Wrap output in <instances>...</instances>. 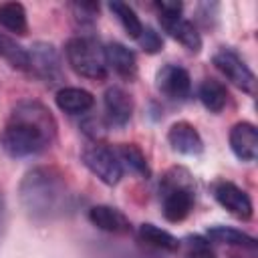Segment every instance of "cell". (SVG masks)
Returning a JSON list of instances; mask_svg holds the SVG:
<instances>
[{
    "mask_svg": "<svg viewBox=\"0 0 258 258\" xmlns=\"http://www.w3.org/2000/svg\"><path fill=\"white\" fill-rule=\"evenodd\" d=\"M56 139V121L40 101H20L0 133V145L10 157H32L48 149Z\"/></svg>",
    "mask_w": 258,
    "mask_h": 258,
    "instance_id": "1",
    "label": "cell"
},
{
    "mask_svg": "<svg viewBox=\"0 0 258 258\" xmlns=\"http://www.w3.org/2000/svg\"><path fill=\"white\" fill-rule=\"evenodd\" d=\"M18 202L24 214L34 222H48L60 216L71 202L64 175L54 167H32L20 179Z\"/></svg>",
    "mask_w": 258,
    "mask_h": 258,
    "instance_id": "2",
    "label": "cell"
},
{
    "mask_svg": "<svg viewBox=\"0 0 258 258\" xmlns=\"http://www.w3.org/2000/svg\"><path fill=\"white\" fill-rule=\"evenodd\" d=\"M159 191H161V212L167 222L177 224L191 214L196 202V185L191 173L185 167L167 169L161 177Z\"/></svg>",
    "mask_w": 258,
    "mask_h": 258,
    "instance_id": "3",
    "label": "cell"
},
{
    "mask_svg": "<svg viewBox=\"0 0 258 258\" xmlns=\"http://www.w3.org/2000/svg\"><path fill=\"white\" fill-rule=\"evenodd\" d=\"M64 56L69 67L83 79L103 81L107 77L105 48L93 36H73L64 44Z\"/></svg>",
    "mask_w": 258,
    "mask_h": 258,
    "instance_id": "4",
    "label": "cell"
},
{
    "mask_svg": "<svg viewBox=\"0 0 258 258\" xmlns=\"http://www.w3.org/2000/svg\"><path fill=\"white\" fill-rule=\"evenodd\" d=\"M81 159H83L85 167L95 177H99L105 185L119 183V179L123 175V167H121V161L113 147H109L105 143H89L81 151Z\"/></svg>",
    "mask_w": 258,
    "mask_h": 258,
    "instance_id": "5",
    "label": "cell"
},
{
    "mask_svg": "<svg viewBox=\"0 0 258 258\" xmlns=\"http://www.w3.org/2000/svg\"><path fill=\"white\" fill-rule=\"evenodd\" d=\"M214 67L238 89H242L248 95L256 93V77L252 69L246 64V60L230 46H220L212 56Z\"/></svg>",
    "mask_w": 258,
    "mask_h": 258,
    "instance_id": "6",
    "label": "cell"
},
{
    "mask_svg": "<svg viewBox=\"0 0 258 258\" xmlns=\"http://www.w3.org/2000/svg\"><path fill=\"white\" fill-rule=\"evenodd\" d=\"M28 73L50 85L62 81V62L54 44L34 42L28 48Z\"/></svg>",
    "mask_w": 258,
    "mask_h": 258,
    "instance_id": "7",
    "label": "cell"
},
{
    "mask_svg": "<svg viewBox=\"0 0 258 258\" xmlns=\"http://www.w3.org/2000/svg\"><path fill=\"white\" fill-rule=\"evenodd\" d=\"M155 87L169 101H185L191 93V77L183 67L167 62L157 71Z\"/></svg>",
    "mask_w": 258,
    "mask_h": 258,
    "instance_id": "8",
    "label": "cell"
},
{
    "mask_svg": "<svg viewBox=\"0 0 258 258\" xmlns=\"http://www.w3.org/2000/svg\"><path fill=\"white\" fill-rule=\"evenodd\" d=\"M214 198L228 214H232L238 220H250L254 214L250 196L232 181H218L214 185Z\"/></svg>",
    "mask_w": 258,
    "mask_h": 258,
    "instance_id": "9",
    "label": "cell"
},
{
    "mask_svg": "<svg viewBox=\"0 0 258 258\" xmlns=\"http://www.w3.org/2000/svg\"><path fill=\"white\" fill-rule=\"evenodd\" d=\"M105 117L113 127H125L133 115V99L123 87H109L103 97Z\"/></svg>",
    "mask_w": 258,
    "mask_h": 258,
    "instance_id": "10",
    "label": "cell"
},
{
    "mask_svg": "<svg viewBox=\"0 0 258 258\" xmlns=\"http://www.w3.org/2000/svg\"><path fill=\"white\" fill-rule=\"evenodd\" d=\"M230 149L240 161H254L258 155V131L250 121H238L230 129Z\"/></svg>",
    "mask_w": 258,
    "mask_h": 258,
    "instance_id": "11",
    "label": "cell"
},
{
    "mask_svg": "<svg viewBox=\"0 0 258 258\" xmlns=\"http://www.w3.org/2000/svg\"><path fill=\"white\" fill-rule=\"evenodd\" d=\"M167 143L181 155H200L204 151V139L198 129L187 121H177L167 131Z\"/></svg>",
    "mask_w": 258,
    "mask_h": 258,
    "instance_id": "12",
    "label": "cell"
},
{
    "mask_svg": "<svg viewBox=\"0 0 258 258\" xmlns=\"http://www.w3.org/2000/svg\"><path fill=\"white\" fill-rule=\"evenodd\" d=\"M159 24L181 46H185L191 52H200V48H202V34L194 26V22H189L183 16H159Z\"/></svg>",
    "mask_w": 258,
    "mask_h": 258,
    "instance_id": "13",
    "label": "cell"
},
{
    "mask_svg": "<svg viewBox=\"0 0 258 258\" xmlns=\"http://www.w3.org/2000/svg\"><path fill=\"white\" fill-rule=\"evenodd\" d=\"M105 48V62L107 69H111L115 75H119L121 79L133 81L137 77V58L135 52L131 48H127L121 42H109L103 46Z\"/></svg>",
    "mask_w": 258,
    "mask_h": 258,
    "instance_id": "14",
    "label": "cell"
},
{
    "mask_svg": "<svg viewBox=\"0 0 258 258\" xmlns=\"http://www.w3.org/2000/svg\"><path fill=\"white\" fill-rule=\"evenodd\" d=\"M89 222L95 228L109 232V234H129L131 232L129 218L121 210H117L113 206H105V204L93 206L89 210Z\"/></svg>",
    "mask_w": 258,
    "mask_h": 258,
    "instance_id": "15",
    "label": "cell"
},
{
    "mask_svg": "<svg viewBox=\"0 0 258 258\" xmlns=\"http://www.w3.org/2000/svg\"><path fill=\"white\" fill-rule=\"evenodd\" d=\"M56 107L67 115H85L93 109L95 97L81 87H62L56 91Z\"/></svg>",
    "mask_w": 258,
    "mask_h": 258,
    "instance_id": "16",
    "label": "cell"
},
{
    "mask_svg": "<svg viewBox=\"0 0 258 258\" xmlns=\"http://www.w3.org/2000/svg\"><path fill=\"white\" fill-rule=\"evenodd\" d=\"M137 238L145 246L161 250V252H177L179 250V240L173 234H169L167 230H161V228H157L155 224H149V222L139 226Z\"/></svg>",
    "mask_w": 258,
    "mask_h": 258,
    "instance_id": "17",
    "label": "cell"
},
{
    "mask_svg": "<svg viewBox=\"0 0 258 258\" xmlns=\"http://www.w3.org/2000/svg\"><path fill=\"white\" fill-rule=\"evenodd\" d=\"M206 238L216 244H224V246H236V248H248V250L256 248V238H252L250 234L238 228H230V226H212L208 228Z\"/></svg>",
    "mask_w": 258,
    "mask_h": 258,
    "instance_id": "18",
    "label": "cell"
},
{
    "mask_svg": "<svg viewBox=\"0 0 258 258\" xmlns=\"http://www.w3.org/2000/svg\"><path fill=\"white\" fill-rule=\"evenodd\" d=\"M198 97L210 113H220L228 103V89L218 79H204L198 89Z\"/></svg>",
    "mask_w": 258,
    "mask_h": 258,
    "instance_id": "19",
    "label": "cell"
},
{
    "mask_svg": "<svg viewBox=\"0 0 258 258\" xmlns=\"http://www.w3.org/2000/svg\"><path fill=\"white\" fill-rule=\"evenodd\" d=\"M0 26L12 34L24 36L28 32L26 8L20 2H2L0 4Z\"/></svg>",
    "mask_w": 258,
    "mask_h": 258,
    "instance_id": "20",
    "label": "cell"
},
{
    "mask_svg": "<svg viewBox=\"0 0 258 258\" xmlns=\"http://www.w3.org/2000/svg\"><path fill=\"white\" fill-rule=\"evenodd\" d=\"M115 153L121 161V167H127L129 171L141 175V177H149V163L145 153L135 145V143H121L119 147H115Z\"/></svg>",
    "mask_w": 258,
    "mask_h": 258,
    "instance_id": "21",
    "label": "cell"
},
{
    "mask_svg": "<svg viewBox=\"0 0 258 258\" xmlns=\"http://www.w3.org/2000/svg\"><path fill=\"white\" fill-rule=\"evenodd\" d=\"M109 10H111L113 16L119 20V24L123 26V30H125L127 36H131L133 40H137V38L141 36V32H143L145 26H143V22L139 20L137 12H135L129 4L119 2V0H113V2H109Z\"/></svg>",
    "mask_w": 258,
    "mask_h": 258,
    "instance_id": "22",
    "label": "cell"
},
{
    "mask_svg": "<svg viewBox=\"0 0 258 258\" xmlns=\"http://www.w3.org/2000/svg\"><path fill=\"white\" fill-rule=\"evenodd\" d=\"M0 56L18 71H28V50L20 46L14 38L0 32Z\"/></svg>",
    "mask_w": 258,
    "mask_h": 258,
    "instance_id": "23",
    "label": "cell"
},
{
    "mask_svg": "<svg viewBox=\"0 0 258 258\" xmlns=\"http://www.w3.org/2000/svg\"><path fill=\"white\" fill-rule=\"evenodd\" d=\"M187 258H216L210 248V240L202 236L187 238Z\"/></svg>",
    "mask_w": 258,
    "mask_h": 258,
    "instance_id": "24",
    "label": "cell"
},
{
    "mask_svg": "<svg viewBox=\"0 0 258 258\" xmlns=\"http://www.w3.org/2000/svg\"><path fill=\"white\" fill-rule=\"evenodd\" d=\"M137 42H139V46L147 52V54H155V52H159L161 48H163V40H161V36L153 30V28H143V32H141V36L137 38Z\"/></svg>",
    "mask_w": 258,
    "mask_h": 258,
    "instance_id": "25",
    "label": "cell"
},
{
    "mask_svg": "<svg viewBox=\"0 0 258 258\" xmlns=\"http://www.w3.org/2000/svg\"><path fill=\"white\" fill-rule=\"evenodd\" d=\"M153 6L159 16H181V10H183V4L175 0H161V2H155Z\"/></svg>",
    "mask_w": 258,
    "mask_h": 258,
    "instance_id": "26",
    "label": "cell"
},
{
    "mask_svg": "<svg viewBox=\"0 0 258 258\" xmlns=\"http://www.w3.org/2000/svg\"><path fill=\"white\" fill-rule=\"evenodd\" d=\"M4 232H6V204H4V198L0 196V244H2Z\"/></svg>",
    "mask_w": 258,
    "mask_h": 258,
    "instance_id": "27",
    "label": "cell"
}]
</instances>
